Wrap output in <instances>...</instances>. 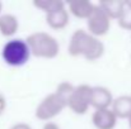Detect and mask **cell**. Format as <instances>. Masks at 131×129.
Here are the masks:
<instances>
[{
    "instance_id": "obj_1",
    "label": "cell",
    "mask_w": 131,
    "mask_h": 129,
    "mask_svg": "<svg viewBox=\"0 0 131 129\" xmlns=\"http://www.w3.org/2000/svg\"><path fill=\"white\" fill-rule=\"evenodd\" d=\"M68 53L71 57H83L93 62L104 54V44L101 39L89 34L85 29H78L71 34Z\"/></svg>"
},
{
    "instance_id": "obj_2",
    "label": "cell",
    "mask_w": 131,
    "mask_h": 129,
    "mask_svg": "<svg viewBox=\"0 0 131 129\" xmlns=\"http://www.w3.org/2000/svg\"><path fill=\"white\" fill-rule=\"evenodd\" d=\"M26 42L31 49V54L37 58L52 60L60 53L59 41L52 34L46 32H36L29 34L26 38Z\"/></svg>"
},
{
    "instance_id": "obj_3",
    "label": "cell",
    "mask_w": 131,
    "mask_h": 129,
    "mask_svg": "<svg viewBox=\"0 0 131 129\" xmlns=\"http://www.w3.org/2000/svg\"><path fill=\"white\" fill-rule=\"evenodd\" d=\"M31 49L26 39L12 38L6 41L1 48V58L10 67H22L31 58Z\"/></svg>"
},
{
    "instance_id": "obj_4",
    "label": "cell",
    "mask_w": 131,
    "mask_h": 129,
    "mask_svg": "<svg viewBox=\"0 0 131 129\" xmlns=\"http://www.w3.org/2000/svg\"><path fill=\"white\" fill-rule=\"evenodd\" d=\"M66 108H68L66 99L62 97L59 92L53 91L46 95L42 99V101L37 105L35 115L38 120L48 123L52 119H55L57 115H60Z\"/></svg>"
},
{
    "instance_id": "obj_5",
    "label": "cell",
    "mask_w": 131,
    "mask_h": 129,
    "mask_svg": "<svg viewBox=\"0 0 131 129\" xmlns=\"http://www.w3.org/2000/svg\"><path fill=\"white\" fill-rule=\"evenodd\" d=\"M90 91L92 86L78 85L74 86V90L68 100V108L77 115L87 114L90 108Z\"/></svg>"
},
{
    "instance_id": "obj_6",
    "label": "cell",
    "mask_w": 131,
    "mask_h": 129,
    "mask_svg": "<svg viewBox=\"0 0 131 129\" xmlns=\"http://www.w3.org/2000/svg\"><path fill=\"white\" fill-rule=\"evenodd\" d=\"M85 22H87V32L89 34H92L93 37L99 39L101 37L106 36L110 32L112 20L106 15V13L97 4L94 11L92 13V15Z\"/></svg>"
},
{
    "instance_id": "obj_7",
    "label": "cell",
    "mask_w": 131,
    "mask_h": 129,
    "mask_svg": "<svg viewBox=\"0 0 131 129\" xmlns=\"http://www.w3.org/2000/svg\"><path fill=\"white\" fill-rule=\"evenodd\" d=\"M113 95L110 89L104 86H92L90 91V108L94 110L110 109L113 103Z\"/></svg>"
},
{
    "instance_id": "obj_8",
    "label": "cell",
    "mask_w": 131,
    "mask_h": 129,
    "mask_svg": "<svg viewBox=\"0 0 131 129\" xmlns=\"http://www.w3.org/2000/svg\"><path fill=\"white\" fill-rule=\"evenodd\" d=\"M46 23L53 31H62L70 23V14L68 11L66 4L47 13L46 14Z\"/></svg>"
},
{
    "instance_id": "obj_9",
    "label": "cell",
    "mask_w": 131,
    "mask_h": 129,
    "mask_svg": "<svg viewBox=\"0 0 131 129\" xmlns=\"http://www.w3.org/2000/svg\"><path fill=\"white\" fill-rule=\"evenodd\" d=\"M117 117L110 109L94 110L92 114V123L95 129H115L117 124Z\"/></svg>"
},
{
    "instance_id": "obj_10",
    "label": "cell",
    "mask_w": 131,
    "mask_h": 129,
    "mask_svg": "<svg viewBox=\"0 0 131 129\" xmlns=\"http://www.w3.org/2000/svg\"><path fill=\"white\" fill-rule=\"evenodd\" d=\"M95 5L97 4H94L89 0H77V1L69 3V5L66 8H68L69 14H71L73 17H75L78 19L87 20L92 15V13L94 11Z\"/></svg>"
},
{
    "instance_id": "obj_11",
    "label": "cell",
    "mask_w": 131,
    "mask_h": 129,
    "mask_svg": "<svg viewBox=\"0 0 131 129\" xmlns=\"http://www.w3.org/2000/svg\"><path fill=\"white\" fill-rule=\"evenodd\" d=\"M19 29V20L14 14L4 13L0 15V34L5 38H13Z\"/></svg>"
},
{
    "instance_id": "obj_12",
    "label": "cell",
    "mask_w": 131,
    "mask_h": 129,
    "mask_svg": "<svg viewBox=\"0 0 131 129\" xmlns=\"http://www.w3.org/2000/svg\"><path fill=\"white\" fill-rule=\"evenodd\" d=\"M111 110L117 119H129L131 117V95H121L115 97Z\"/></svg>"
},
{
    "instance_id": "obj_13",
    "label": "cell",
    "mask_w": 131,
    "mask_h": 129,
    "mask_svg": "<svg viewBox=\"0 0 131 129\" xmlns=\"http://www.w3.org/2000/svg\"><path fill=\"white\" fill-rule=\"evenodd\" d=\"M98 6L106 13V15L111 20H117L122 8H124V0H106V1H99Z\"/></svg>"
},
{
    "instance_id": "obj_14",
    "label": "cell",
    "mask_w": 131,
    "mask_h": 129,
    "mask_svg": "<svg viewBox=\"0 0 131 129\" xmlns=\"http://www.w3.org/2000/svg\"><path fill=\"white\" fill-rule=\"evenodd\" d=\"M117 23L122 29L131 31V0H124V8L117 19Z\"/></svg>"
},
{
    "instance_id": "obj_15",
    "label": "cell",
    "mask_w": 131,
    "mask_h": 129,
    "mask_svg": "<svg viewBox=\"0 0 131 129\" xmlns=\"http://www.w3.org/2000/svg\"><path fill=\"white\" fill-rule=\"evenodd\" d=\"M62 5H65V3L61 1V0H35L33 1V6H36L37 9L42 10L45 14L60 8Z\"/></svg>"
},
{
    "instance_id": "obj_16",
    "label": "cell",
    "mask_w": 131,
    "mask_h": 129,
    "mask_svg": "<svg viewBox=\"0 0 131 129\" xmlns=\"http://www.w3.org/2000/svg\"><path fill=\"white\" fill-rule=\"evenodd\" d=\"M6 106H8V103H6V99L4 96V94L0 92V117L5 113L6 110Z\"/></svg>"
},
{
    "instance_id": "obj_17",
    "label": "cell",
    "mask_w": 131,
    "mask_h": 129,
    "mask_svg": "<svg viewBox=\"0 0 131 129\" xmlns=\"http://www.w3.org/2000/svg\"><path fill=\"white\" fill-rule=\"evenodd\" d=\"M9 129H32V127L27 123H17V124L12 125Z\"/></svg>"
},
{
    "instance_id": "obj_18",
    "label": "cell",
    "mask_w": 131,
    "mask_h": 129,
    "mask_svg": "<svg viewBox=\"0 0 131 129\" xmlns=\"http://www.w3.org/2000/svg\"><path fill=\"white\" fill-rule=\"evenodd\" d=\"M42 129H61L56 123H53V122H48V123H45L43 128Z\"/></svg>"
},
{
    "instance_id": "obj_19",
    "label": "cell",
    "mask_w": 131,
    "mask_h": 129,
    "mask_svg": "<svg viewBox=\"0 0 131 129\" xmlns=\"http://www.w3.org/2000/svg\"><path fill=\"white\" fill-rule=\"evenodd\" d=\"M3 14V3L0 1V15Z\"/></svg>"
},
{
    "instance_id": "obj_20",
    "label": "cell",
    "mask_w": 131,
    "mask_h": 129,
    "mask_svg": "<svg viewBox=\"0 0 131 129\" xmlns=\"http://www.w3.org/2000/svg\"><path fill=\"white\" fill-rule=\"evenodd\" d=\"M127 122H129V129H131V117L127 119Z\"/></svg>"
}]
</instances>
